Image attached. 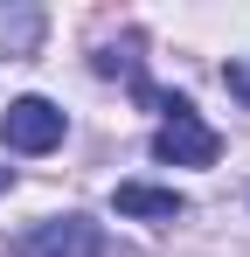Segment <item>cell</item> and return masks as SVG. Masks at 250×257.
Returning <instances> with one entry per match:
<instances>
[{
  "mask_svg": "<svg viewBox=\"0 0 250 257\" xmlns=\"http://www.w3.org/2000/svg\"><path fill=\"white\" fill-rule=\"evenodd\" d=\"M63 104H49V97H14L7 111H0V139H7V153H56L63 146Z\"/></svg>",
  "mask_w": 250,
  "mask_h": 257,
  "instance_id": "cell-1",
  "label": "cell"
},
{
  "mask_svg": "<svg viewBox=\"0 0 250 257\" xmlns=\"http://www.w3.org/2000/svg\"><path fill=\"white\" fill-rule=\"evenodd\" d=\"M215 153H222V132L195 104L160 118V132H153V160H167V167H215Z\"/></svg>",
  "mask_w": 250,
  "mask_h": 257,
  "instance_id": "cell-2",
  "label": "cell"
},
{
  "mask_svg": "<svg viewBox=\"0 0 250 257\" xmlns=\"http://www.w3.org/2000/svg\"><path fill=\"white\" fill-rule=\"evenodd\" d=\"M14 257H104V229L90 215H49L14 236Z\"/></svg>",
  "mask_w": 250,
  "mask_h": 257,
  "instance_id": "cell-3",
  "label": "cell"
},
{
  "mask_svg": "<svg viewBox=\"0 0 250 257\" xmlns=\"http://www.w3.org/2000/svg\"><path fill=\"white\" fill-rule=\"evenodd\" d=\"M111 202H118V215H132V222H174V215H188V202H181L174 188H153V181H125Z\"/></svg>",
  "mask_w": 250,
  "mask_h": 257,
  "instance_id": "cell-4",
  "label": "cell"
},
{
  "mask_svg": "<svg viewBox=\"0 0 250 257\" xmlns=\"http://www.w3.org/2000/svg\"><path fill=\"white\" fill-rule=\"evenodd\" d=\"M42 28V7H0V56H35Z\"/></svg>",
  "mask_w": 250,
  "mask_h": 257,
  "instance_id": "cell-5",
  "label": "cell"
},
{
  "mask_svg": "<svg viewBox=\"0 0 250 257\" xmlns=\"http://www.w3.org/2000/svg\"><path fill=\"white\" fill-rule=\"evenodd\" d=\"M0 188H14V174H7V167H0Z\"/></svg>",
  "mask_w": 250,
  "mask_h": 257,
  "instance_id": "cell-6",
  "label": "cell"
}]
</instances>
